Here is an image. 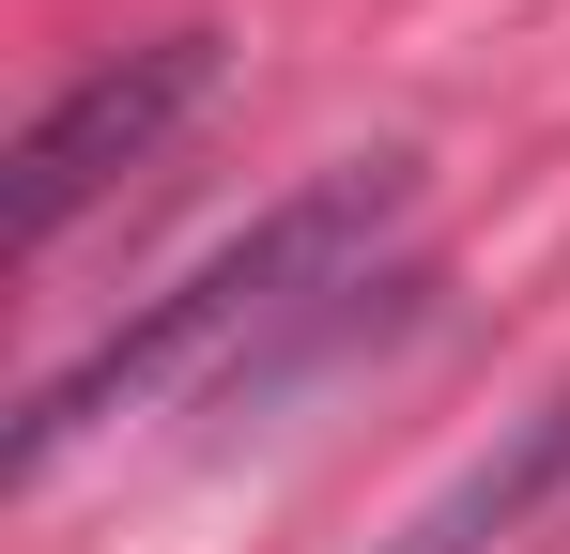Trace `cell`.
Wrapping results in <instances>:
<instances>
[{"label": "cell", "mask_w": 570, "mask_h": 554, "mask_svg": "<svg viewBox=\"0 0 570 554\" xmlns=\"http://www.w3.org/2000/svg\"><path fill=\"white\" fill-rule=\"evenodd\" d=\"M216 78H232L216 31H155V47L94 62V78H62L31 108V139H16V247H62L124 170H155L200 108H216Z\"/></svg>", "instance_id": "7a4b0ae2"}, {"label": "cell", "mask_w": 570, "mask_h": 554, "mask_svg": "<svg viewBox=\"0 0 570 554\" xmlns=\"http://www.w3.org/2000/svg\"><path fill=\"white\" fill-rule=\"evenodd\" d=\"M401 216H416V155H340V170H308L293 200H263L186 293H155L139 324H108L78 369L31 385L16 477H47L78 432L155 416V400H186V385H278L293 355H324V339L355 324V293H371V263H385Z\"/></svg>", "instance_id": "6da1fadb"}, {"label": "cell", "mask_w": 570, "mask_h": 554, "mask_svg": "<svg viewBox=\"0 0 570 554\" xmlns=\"http://www.w3.org/2000/svg\"><path fill=\"white\" fill-rule=\"evenodd\" d=\"M556 493H570V385L540 400V416H509V432H493V447H478L463 477L416 508V524H385L371 554H509L540 508H556Z\"/></svg>", "instance_id": "3957f363"}]
</instances>
